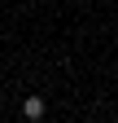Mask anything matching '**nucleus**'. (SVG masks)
<instances>
[{
    "label": "nucleus",
    "mask_w": 118,
    "mask_h": 123,
    "mask_svg": "<svg viewBox=\"0 0 118 123\" xmlns=\"http://www.w3.org/2000/svg\"><path fill=\"white\" fill-rule=\"evenodd\" d=\"M22 114L31 119V123H39V119H44V97H39V92H31V97L22 101Z\"/></svg>",
    "instance_id": "f257e3e1"
}]
</instances>
